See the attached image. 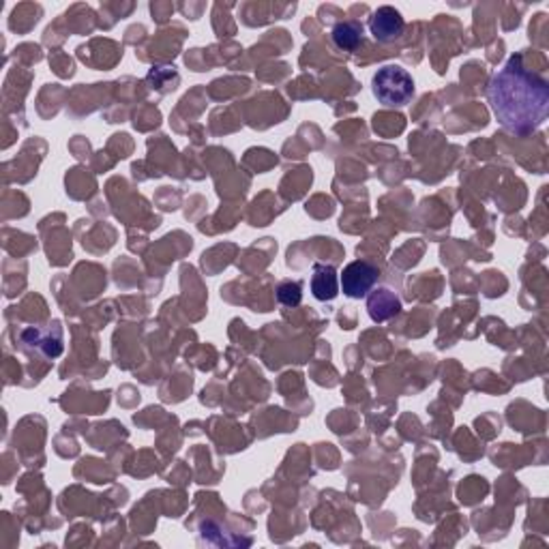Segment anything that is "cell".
<instances>
[{
  "label": "cell",
  "mask_w": 549,
  "mask_h": 549,
  "mask_svg": "<svg viewBox=\"0 0 549 549\" xmlns=\"http://www.w3.org/2000/svg\"><path fill=\"white\" fill-rule=\"evenodd\" d=\"M488 99L494 117L506 132L530 135L545 123L549 86L541 76L526 69L521 54L511 56L489 80Z\"/></svg>",
  "instance_id": "cell-1"
},
{
  "label": "cell",
  "mask_w": 549,
  "mask_h": 549,
  "mask_svg": "<svg viewBox=\"0 0 549 549\" xmlns=\"http://www.w3.org/2000/svg\"><path fill=\"white\" fill-rule=\"evenodd\" d=\"M371 91H374V97L378 99L383 106L401 108L412 101L416 86L412 76L404 67L386 65L383 69L375 71L374 80H371Z\"/></svg>",
  "instance_id": "cell-2"
},
{
  "label": "cell",
  "mask_w": 549,
  "mask_h": 549,
  "mask_svg": "<svg viewBox=\"0 0 549 549\" xmlns=\"http://www.w3.org/2000/svg\"><path fill=\"white\" fill-rule=\"evenodd\" d=\"M378 266L365 262V260H354L339 275V287H342L348 299H365L374 290V286L378 284Z\"/></svg>",
  "instance_id": "cell-3"
},
{
  "label": "cell",
  "mask_w": 549,
  "mask_h": 549,
  "mask_svg": "<svg viewBox=\"0 0 549 549\" xmlns=\"http://www.w3.org/2000/svg\"><path fill=\"white\" fill-rule=\"evenodd\" d=\"M369 30L378 44H391L400 39L406 30V20L395 7H380L375 9L369 20Z\"/></svg>",
  "instance_id": "cell-4"
},
{
  "label": "cell",
  "mask_w": 549,
  "mask_h": 549,
  "mask_svg": "<svg viewBox=\"0 0 549 549\" xmlns=\"http://www.w3.org/2000/svg\"><path fill=\"white\" fill-rule=\"evenodd\" d=\"M401 311V299L391 287H375L367 296V313L374 322H386Z\"/></svg>",
  "instance_id": "cell-5"
},
{
  "label": "cell",
  "mask_w": 549,
  "mask_h": 549,
  "mask_svg": "<svg viewBox=\"0 0 549 549\" xmlns=\"http://www.w3.org/2000/svg\"><path fill=\"white\" fill-rule=\"evenodd\" d=\"M311 295L318 301H333L339 295V275L331 264H313L311 275Z\"/></svg>",
  "instance_id": "cell-6"
},
{
  "label": "cell",
  "mask_w": 549,
  "mask_h": 549,
  "mask_svg": "<svg viewBox=\"0 0 549 549\" xmlns=\"http://www.w3.org/2000/svg\"><path fill=\"white\" fill-rule=\"evenodd\" d=\"M331 39L335 48L343 52L357 50L360 41H363V24L357 22V20H346V22L335 24V28L331 30Z\"/></svg>",
  "instance_id": "cell-7"
},
{
  "label": "cell",
  "mask_w": 549,
  "mask_h": 549,
  "mask_svg": "<svg viewBox=\"0 0 549 549\" xmlns=\"http://www.w3.org/2000/svg\"><path fill=\"white\" fill-rule=\"evenodd\" d=\"M277 301L281 303L284 307H296L301 305L303 301V284L301 281H292L286 279L277 286Z\"/></svg>",
  "instance_id": "cell-8"
}]
</instances>
